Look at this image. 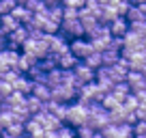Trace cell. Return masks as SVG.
Listing matches in <instances>:
<instances>
[{"mask_svg":"<svg viewBox=\"0 0 146 138\" xmlns=\"http://www.w3.org/2000/svg\"><path fill=\"white\" fill-rule=\"evenodd\" d=\"M127 115H129V110H127L125 106L114 108V110H110V123H114V125L127 123Z\"/></svg>","mask_w":146,"mask_h":138,"instance_id":"obj_15","label":"cell"},{"mask_svg":"<svg viewBox=\"0 0 146 138\" xmlns=\"http://www.w3.org/2000/svg\"><path fill=\"white\" fill-rule=\"evenodd\" d=\"M58 138H78V129H75V127H71V125H67V123H64L62 127L58 129Z\"/></svg>","mask_w":146,"mask_h":138,"instance_id":"obj_32","label":"cell"},{"mask_svg":"<svg viewBox=\"0 0 146 138\" xmlns=\"http://www.w3.org/2000/svg\"><path fill=\"white\" fill-rule=\"evenodd\" d=\"M131 93H133V91H131V86H129L127 82H120V84H114V86H112V95L118 97L120 101H125Z\"/></svg>","mask_w":146,"mask_h":138,"instance_id":"obj_17","label":"cell"},{"mask_svg":"<svg viewBox=\"0 0 146 138\" xmlns=\"http://www.w3.org/2000/svg\"><path fill=\"white\" fill-rule=\"evenodd\" d=\"M101 104H103V106H105V110H114V108L123 106V101H120L118 97H114V95H112V93H110V95L105 97V99L101 101Z\"/></svg>","mask_w":146,"mask_h":138,"instance_id":"obj_30","label":"cell"},{"mask_svg":"<svg viewBox=\"0 0 146 138\" xmlns=\"http://www.w3.org/2000/svg\"><path fill=\"white\" fill-rule=\"evenodd\" d=\"M22 52L19 50H0V65H9V67H17Z\"/></svg>","mask_w":146,"mask_h":138,"instance_id":"obj_8","label":"cell"},{"mask_svg":"<svg viewBox=\"0 0 146 138\" xmlns=\"http://www.w3.org/2000/svg\"><path fill=\"white\" fill-rule=\"evenodd\" d=\"M52 99L60 101V104H73V101H78V88L60 84V86L52 88Z\"/></svg>","mask_w":146,"mask_h":138,"instance_id":"obj_3","label":"cell"},{"mask_svg":"<svg viewBox=\"0 0 146 138\" xmlns=\"http://www.w3.org/2000/svg\"><path fill=\"white\" fill-rule=\"evenodd\" d=\"M133 5H146V0H131Z\"/></svg>","mask_w":146,"mask_h":138,"instance_id":"obj_37","label":"cell"},{"mask_svg":"<svg viewBox=\"0 0 146 138\" xmlns=\"http://www.w3.org/2000/svg\"><path fill=\"white\" fill-rule=\"evenodd\" d=\"M7 132H9L13 138H22V136H26V125H24V123H17V121H15V123L11 125L9 129H7Z\"/></svg>","mask_w":146,"mask_h":138,"instance_id":"obj_29","label":"cell"},{"mask_svg":"<svg viewBox=\"0 0 146 138\" xmlns=\"http://www.w3.org/2000/svg\"><path fill=\"white\" fill-rule=\"evenodd\" d=\"M88 117H90V112H88V106H84V104H80V101H73V104H69L67 125H71V127H80V125L86 123Z\"/></svg>","mask_w":146,"mask_h":138,"instance_id":"obj_1","label":"cell"},{"mask_svg":"<svg viewBox=\"0 0 146 138\" xmlns=\"http://www.w3.org/2000/svg\"><path fill=\"white\" fill-rule=\"evenodd\" d=\"M15 91L17 93H22V95H32V91H35V82H32L30 78H28V76H19L17 80H15Z\"/></svg>","mask_w":146,"mask_h":138,"instance_id":"obj_9","label":"cell"},{"mask_svg":"<svg viewBox=\"0 0 146 138\" xmlns=\"http://www.w3.org/2000/svg\"><path fill=\"white\" fill-rule=\"evenodd\" d=\"M60 35H64L69 41H73V39H82V37H86V28H84V24L78 19V22H71V24H62V30H60Z\"/></svg>","mask_w":146,"mask_h":138,"instance_id":"obj_4","label":"cell"},{"mask_svg":"<svg viewBox=\"0 0 146 138\" xmlns=\"http://www.w3.org/2000/svg\"><path fill=\"white\" fill-rule=\"evenodd\" d=\"M32 95H36L39 99H43V101H50L52 99V86H47V84H36L35 82V91H32Z\"/></svg>","mask_w":146,"mask_h":138,"instance_id":"obj_20","label":"cell"},{"mask_svg":"<svg viewBox=\"0 0 146 138\" xmlns=\"http://www.w3.org/2000/svg\"><path fill=\"white\" fill-rule=\"evenodd\" d=\"M144 48H146V37H144Z\"/></svg>","mask_w":146,"mask_h":138,"instance_id":"obj_41","label":"cell"},{"mask_svg":"<svg viewBox=\"0 0 146 138\" xmlns=\"http://www.w3.org/2000/svg\"><path fill=\"white\" fill-rule=\"evenodd\" d=\"M95 138H105V136H103L101 132H97V134H95Z\"/></svg>","mask_w":146,"mask_h":138,"instance_id":"obj_38","label":"cell"},{"mask_svg":"<svg viewBox=\"0 0 146 138\" xmlns=\"http://www.w3.org/2000/svg\"><path fill=\"white\" fill-rule=\"evenodd\" d=\"M118 17H120L118 9H116L114 5H108V7H103V13H101L99 22H101V24H105V26H110V24L114 22V19H118Z\"/></svg>","mask_w":146,"mask_h":138,"instance_id":"obj_13","label":"cell"},{"mask_svg":"<svg viewBox=\"0 0 146 138\" xmlns=\"http://www.w3.org/2000/svg\"><path fill=\"white\" fill-rule=\"evenodd\" d=\"M13 123H15L13 112H0V127H2V132H7Z\"/></svg>","mask_w":146,"mask_h":138,"instance_id":"obj_26","label":"cell"},{"mask_svg":"<svg viewBox=\"0 0 146 138\" xmlns=\"http://www.w3.org/2000/svg\"><path fill=\"white\" fill-rule=\"evenodd\" d=\"M133 129H135V136H146V121H137Z\"/></svg>","mask_w":146,"mask_h":138,"instance_id":"obj_36","label":"cell"},{"mask_svg":"<svg viewBox=\"0 0 146 138\" xmlns=\"http://www.w3.org/2000/svg\"><path fill=\"white\" fill-rule=\"evenodd\" d=\"M62 5L80 11V9H84V7H86V0H62Z\"/></svg>","mask_w":146,"mask_h":138,"instance_id":"obj_35","label":"cell"},{"mask_svg":"<svg viewBox=\"0 0 146 138\" xmlns=\"http://www.w3.org/2000/svg\"><path fill=\"white\" fill-rule=\"evenodd\" d=\"M140 7H142V9H144V13H146V5H140Z\"/></svg>","mask_w":146,"mask_h":138,"instance_id":"obj_40","label":"cell"},{"mask_svg":"<svg viewBox=\"0 0 146 138\" xmlns=\"http://www.w3.org/2000/svg\"><path fill=\"white\" fill-rule=\"evenodd\" d=\"M36 63H39V60H36L35 56H30V54H24V52H22V58H19V63H17V67H15V69H17L19 74H24V76H26V74L30 71L32 67H35Z\"/></svg>","mask_w":146,"mask_h":138,"instance_id":"obj_14","label":"cell"},{"mask_svg":"<svg viewBox=\"0 0 146 138\" xmlns=\"http://www.w3.org/2000/svg\"><path fill=\"white\" fill-rule=\"evenodd\" d=\"M45 127H43L39 121H35V119H30L26 123V136L28 138H45Z\"/></svg>","mask_w":146,"mask_h":138,"instance_id":"obj_10","label":"cell"},{"mask_svg":"<svg viewBox=\"0 0 146 138\" xmlns=\"http://www.w3.org/2000/svg\"><path fill=\"white\" fill-rule=\"evenodd\" d=\"M11 15H13V17L17 19L19 24H22V26H26V24L30 22L32 17H35V13H32V11L28 9L26 5H19V7H17V9H15V11H13V13H11Z\"/></svg>","mask_w":146,"mask_h":138,"instance_id":"obj_11","label":"cell"},{"mask_svg":"<svg viewBox=\"0 0 146 138\" xmlns=\"http://www.w3.org/2000/svg\"><path fill=\"white\" fill-rule=\"evenodd\" d=\"M19 76H24V74H19L17 69H11V71H7V74H0V80H5V82L15 84V80H17Z\"/></svg>","mask_w":146,"mask_h":138,"instance_id":"obj_34","label":"cell"},{"mask_svg":"<svg viewBox=\"0 0 146 138\" xmlns=\"http://www.w3.org/2000/svg\"><path fill=\"white\" fill-rule=\"evenodd\" d=\"M78 19H80V11L78 9L64 7V19H62V24H71V22H78Z\"/></svg>","mask_w":146,"mask_h":138,"instance_id":"obj_31","label":"cell"},{"mask_svg":"<svg viewBox=\"0 0 146 138\" xmlns=\"http://www.w3.org/2000/svg\"><path fill=\"white\" fill-rule=\"evenodd\" d=\"M131 69L127 67V65H120L116 63L114 67H112V80H114V84H120V82H127V76Z\"/></svg>","mask_w":146,"mask_h":138,"instance_id":"obj_12","label":"cell"},{"mask_svg":"<svg viewBox=\"0 0 146 138\" xmlns=\"http://www.w3.org/2000/svg\"><path fill=\"white\" fill-rule=\"evenodd\" d=\"M127 19H129V24L146 22V13H144V9H142L140 5H133L131 9H129V13H127Z\"/></svg>","mask_w":146,"mask_h":138,"instance_id":"obj_16","label":"cell"},{"mask_svg":"<svg viewBox=\"0 0 146 138\" xmlns=\"http://www.w3.org/2000/svg\"><path fill=\"white\" fill-rule=\"evenodd\" d=\"M84 63H86L90 69H95V71H97V69H101V67H105V63H103V52H92V54L88 56Z\"/></svg>","mask_w":146,"mask_h":138,"instance_id":"obj_19","label":"cell"},{"mask_svg":"<svg viewBox=\"0 0 146 138\" xmlns=\"http://www.w3.org/2000/svg\"><path fill=\"white\" fill-rule=\"evenodd\" d=\"M110 32H112V37L125 39L129 32H131V24H129L127 17H118V19H114V22L110 24Z\"/></svg>","mask_w":146,"mask_h":138,"instance_id":"obj_5","label":"cell"},{"mask_svg":"<svg viewBox=\"0 0 146 138\" xmlns=\"http://www.w3.org/2000/svg\"><path fill=\"white\" fill-rule=\"evenodd\" d=\"M123 106L127 108L129 112H135L137 108H140V99H137V95H135V93H131V95H129L127 99L123 101Z\"/></svg>","mask_w":146,"mask_h":138,"instance_id":"obj_28","label":"cell"},{"mask_svg":"<svg viewBox=\"0 0 146 138\" xmlns=\"http://www.w3.org/2000/svg\"><path fill=\"white\" fill-rule=\"evenodd\" d=\"M26 106H28V112L35 117V115H39V112H41V108H43V99H39L36 95H28Z\"/></svg>","mask_w":146,"mask_h":138,"instance_id":"obj_21","label":"cell"},{"mask_svg":"<svg viewBox=\"0 0 146 138\" xmlns=\"http://www.w3.org/2000/svg\"><path fill=\"white\" fill-rule=\"evenodd\" d=\"M133 138H135V136H133Z\"/></svg>","mask_w":146,"mask_h":138,"instance_id":"obj_42","label":"cell"},{"mask_svg":"<svg viewBox=\"0 0 146 138\" xmlns=\"http://www.w3.org/2000/svg\"><path fill=\"white\" fill-rule=\"evenodd\" d=\"M19 26H22V24H19L13 15H0V28H5V30H9V32H15Z\"/></svg>","mask_w":146,"mask_h":138,"instance_id":"obj_18","label":"cell"},{"mask_svg":"<svg viewBox=\"0 0 146 138\" xmlns=\"http://www.w3.org/2000/svg\"><path fill=\"white\" fill-rule=\"evenodd\" d=\"M127 84L131 86V91H133V93L146 91V74H142V71H129V76H127Z\"/></svg>","mask_w":146,"mask_h":138,"instance_id":"obj_6","label":"cell"},{"mask_svg":"<svg viewBox=\"0 0 146 138\" xmlns=\"http://www.w3.org/2000/svg\"><path fill=\"white\" fill-rule=\"evenodd\" d=\"M69 50H71V54H75L80 60H86L88 56L95 52V48H92L90 39L88 37H82V39H73L71 46H69Z\"/></svg>","mask_w":146,"mask_h":138,"instance_id":"obj_2","label":"cell"},{"mask_svg":"<svg viewBox=\"0 0 146 138\" xmlns=\"http://www.w3.org/2000/svg\"><path fill=\"white\" fill-rule=\"evenodd\" d=\"M15 93V86L11 82H5V80H0V99H9L11 95Z\"/></svg>","mask_w":146,"mask_h":138,"instance_id":"obj_27","label":"cell"},{"mask_svg":"<svg viewBox=\"0 0 146 138\" xmlns=\"http://www.w3.org/2000/svg\"><path fill=\"white\" fill-rule=\"evenodd\" d=\"M120 52H114V50H105L103 52V63H105V67H114L116 63L120 60Z\"/></svg>","mask_w":146,"mask_h":138,"instance_id":"obj_24","label":"cell"},{"mask_svg":"<svg viewBox=\"0 0 146 138\" xmlns=\"http://www.w3.org/2000/svg\"><path fill=\"white\" fill-rule=\"evenodd\" d=\"M19 7L17 0H0V15H11Z\"/></svg>","mask_w":146,"mask_h":138,"instance_id":"obj_25","label":"cell"},{"mask_svg":"<svg viewBox=\"0 0 146 138\" xmlns=\"http://www.w3.org/2000/svg\"><path fill=\"white\" fill-rule=\"evenodd\" d=\"M62 84V69H54V71H50L47 74V86H52V88H56V86H60Z\"/></svg>","mask_w":146,"mask_h":138,"instance_id":"obj_23","label":"cell"},{"mask_svg":"<svg viewBox=\"0 0 146 138\" xmlns=\"http://www.w3.org/2000/svg\"><path fill=\"white\" fill-rule=\"evenodd\" d=\"M17 2H19V5H26V2H28V0H17Z\"/></svg>","mask_w":146,"mask_h":138,"instance_id":"obj_39","label":"cell"},{"mask_svg":"<svg viewBox=\"0 0 146 138\" xmlns=\"http://www.w3.org/2000/svg\"><path fill=\"white\" fill-rule=\"evenodd\" d=\"M80 22H82V24H84V28H86V35H88V32H90L92 28L97 26V24H101L99 19H97V15L92 13V11L88 9V7L80 9Z\"/></svg>","mask_w":146,"mask_h":138,"instance_id":"obj_7","label":"cell"},{"mask_svg":"<svg viewBox=\"0 0 146 138\" xmlns=\"http://www.w3.org/2000/svg\"><path fill=\"white\" fill-rule=\"evenodd\" d=\"M78 129V138H95V129L92 127H88V125H80V127H75Z\"/></svg>","mask_w":146,"mask_h":138,"instance_id":"obj_33","label":"cell"},{"mask_svg":"<svg viewBox=\"0 0 146 138\" xmlns=\"http://www.w3.org/2000/svg\"><path fill=\"white\" fill-rule=\"evenodd\" d=\"M47 17L54 19V22H58V24H62V19H64V5L47 7Z\"/></svg>","mask_w":146,"mask_h":138,"instance_id":"obj_22","label":"cell"}]
</instances>
